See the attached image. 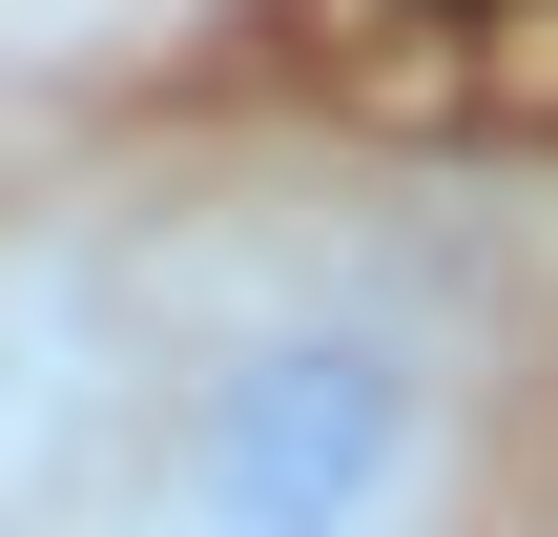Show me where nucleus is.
I'll list each match as a JSON object with an SVG mask.
<instances>
[{
    "mask_svg": "<svg viewBox=\"0 0 558 537\" xmlns=\"http://www.w3.org/2000/svg\"><path fill=\"white\" fill-rule=\"evenodd\" d=\"M456 393L393 310H269L166 414V537H414Z\"/></svg>",
    "mask_w": 558,
    "mask_h": 537,
    "instance_id": "1",
    "label": "nucleus"
}]
</instances>
